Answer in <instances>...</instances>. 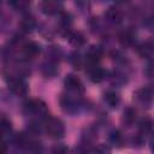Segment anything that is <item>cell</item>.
Returning <instances> with one entry per match:
<instances>
[{
  "mask_svg": "<svg viewBox=\"0 0 154 154\" xmlns=\"http://www.w3.org/2000/svg\"><path fill=\"white\" fill-rule=\"evenodd\" d=\"M138 52L142 57H150L154 53V45L152 42H144L140 46Z\"/></svg>",
  "mask_w": 154,
  "mask_h": 154,
  "instance_id": "cell-20",
  "label": "cell"
},
{
  "mask_svg": "<svg viewBox=\"0 0 154 154\" xmlns=\"http://www.w3.org/2000/svg\"><path fill=\"white\" fill-rule=\"evenodd\" d=\"M8 88L17 96H25L28 94V83L20 76H12L8 79Z\"/></svg>",
  "mask_w": 154,
  "mask_h": 154,
  "instance_id": "cell-4",
  "label": "cell"
},
{
  "mask_svg": "<svg viewBox=\"0 0 154 154\" xmlns=\"http://www.w3.org/2000/svg\"><path fill=\"white\" fill-rule=\"evenodd\" d=\"M138 131L141 137H149L154 136V119L146 117L142 118L138 123Z\"/></svg>",
  "mask_w": 154,
  "mask_h": 154,
  "instance_id": "cell-7",
  "label": "cell"
},
{
  "mask_svg": "<svg viewBox=\"0 0 154 154\" xmlns=\"http://www.w3.org/2000/svg\"><path fill=\"white\" fill-rule=\"evenodd\" d=\"M72 23V17L67 12H60V24L65 28V30H69L70 25Z\"/></svg>",
  "mask_w": 154,
  "mask_h": 154,
  "instance_id": "cell-23",
  "label": "cell"
},
{
  "mask_svg": "<svg viewBox=\"0 0 154 154\" xmlns=\"http://www.w3.org/2000/svg\"><path fill=\"white\" fill-rule=\"evenodd\" d=\"M51 154H71V150L67 146L59 143V144H54L51 148Z\"/></svg>",
  "mask_w": 154,
  "mask_h": 154,
  "instance_id": "cell-22",
  "label": "cell"
},
{
  "mask_svg": "<svg viewBox=\"0 0 154 154\" xmlns=\"http://www.w3.org/2000/svg\"><path fill=\"white\" fill-rule=\"evenodd\" d=\"M61 55H63V52H61L59 46H51V47H48V49H47V57L49 58L48 60L57 63L61 58Z\"/></svg>",
  "mask_w": 154,
  "mask_h": 154,
  "instance_id": "cell-18",
  "label": "cell"
},
{
  "mask_svg": "<svg viewBox=\"0 0 154 154\" xmlns=\"http://www.w3.org/2000/svg\"><path fill=\"white\" fill-rule=\"evenodd\" d=\"M59 103H60L61 109L70 114L77 113L82 106L81 100L76 95H72V94H61L59 99Z\"/></svg>",
  "mask_w": 154,
  "mask_h": 154,
  "instance_id": "cell-1",
  "label": "cell"
},
{
  "mask_svg": "<svg viewBox=\"0 0 154 154\" xmlns=\"http://www.w3.org/2000/svg\"><path fill=\"white\" fill-rule=\"evenodd\" d=\"M25 112L28 114H31L34 117H37V118H45L47 117L48 114V108H47V105L40 100V99H32V100H29L25 106Z\"/></svg>",
  "mask_w": 154,
  "mask_h": 154,
  "instance_id": "cell-2",
  "label": "cell"
},
{
  "mask_svg": "<svg viewBox=\"0 0 154 154\" xmlns=\"http://www.w3.org/2000/svg\"><path fill=\"white\" fill-rule=\"evenodd\" d=\"M41 71H42L43 76H45V77H47V78H52V77L57 76V73H58L57 63H54V61H51V60L46 61V63L42 65V69H41Z\"/></svg>",
  "mask_w": 154,
  "mask_h": 154,
  "instance_id": "cell-15",
  "label": "cell"
},
{
  "mask_svg": "<svg viewBox=\"0 0 154 154\" xmlns=\"http://www.w3.org/2000/svg\"><path fill=\"white\" fill-rule=\"evenodd\" d=\"M93 153L94 154H111V148L105 143H100L93 148Z\"/></svg>",
  "mask_w": 154,
  "mask_h": 154,
  "instance_id": "cell-26",
  "label": "cell"
},
{
  "mask_svg": "<svg viewBox=\"0 0 154 154\" xmlns=\"http://www.w3.org/2000/svg\"><path fill=\"white\" fill-rule=\"evenodd\" d=\"M105 17L108 22H111L113 24H118L123 19V12H122L120 8H118L116 6H111V7L107 8V11L105 13Z\"/></svg>",
  "mask_w": 154,
  "mask_h": 154,
  "instance_id": "cell-13",
  "label": "cell"
},
{
  "mask_svg": "<svg viewBox=\"0 0 154 154\" xmlns=\"http://www.w3.org/2000/svg\"><path fill=\"white\" fill-rule=\"evenodd\" d=\"M63 8L61 2L59 1H54V0H46L43 2H41V11L45 14H55V13H60Z\"/></svg>",
  "mask_w": 154,
  "mask_h": 154,
  "instance_id": "cell-10",
  "label": "cell"
},
{
  "mask_svg": "<svg viewBox=\"0 0 154 154\" xmlns=\"http://www.w3.org/2000/svg\"><path fill=\"white\" fill-rule=\"evenodd\" d=\"M103 100H105V102H106L109 107H112V108L118 107L119 103H120V96H119V94H118L117 91H114V90H108V91H106V93L103 94Z\"/></svg>",
  "mask_w": 154,
  "mask_h": 154,
  "instance_id": "cell-14",
  "label": "cell"
},
{
  "mask_svg": "<svg viewBox=\"0 0 154 154\" xmlns=\"http://www.w3.org/2000/svg\"><path fill=\"white\" fill-rule=\"evenodd\" d=\"M90 152H91V148L89 147L88 142L79 143L75 147V154H90Z\"/></svg>",
  "mask_w": 154,
  "mask_h": 154,
  "instance_id": "cell-24",
  "label": "cell"
},
{
  "mask_svg": "<svg viewBox=\"0 0 154 154\" xmlns=\"http://www.w3.org/2000/svg\"><path fill=\"white\" fill-rule=\"evenodd\" d=\"M136 119V111L132 107H128L124 109L123 113V123H125L126 125H131Z\"/></svg>",
  "mask_w": 154,
  "mask_h": 154,
  "instance_id": "cell-19",
  "label": "cell"
},
{
  "mask_svg": "<svg viewBox=\"0 0 154 154\" xmlns=\"http://www.w3.org/2000/svg\"><path fill=\"white\" fill-rule=\"evenodd\" d=\"M64 85L69 91H71L73 94H79L84 90L82 81L76 75H72V73L66 75L65 79H64Z\"/></svg>",
  "mask_w": 154,
  "mask_h": 154,
  "instance_id": "cell-5",
  "label": "cell"
},
{
  "mask_svg": "<svg viewBox=\"0 0 154 154\" xmlns=\"http://www.w3.org/2000/svg\"><path fill=\"white\" fill-rule=\"evenodd\" d=\"M149 148H150V152H152V154H154V136L150 138V141H149Z\"/></svg>",
  "mask_w": 154,
  "mask_h": 154,
  "instance_id": "cell-30",
  "label": "cell"
},
{
  "mask_svg": "<svg viewBox=\"0 0 154 154\" xmlns=\"http://www.w3.org/2000/svg\"><path fill=\"white\" fill-rule=\"evenodd\" d=\"M1 154H6V142L2 141L1 143Z\"/></svg>",
  "mask_w": 154,
  "mask_h": 154,
  "instance_id": "cell-31",
  "label": "cell"
},
{
  "mask_svg": "<svg viewBox=\"0 0 154 154\" xmlns=\"http://www.w3.org/2000/svg\"><path fill=\"white\" fill-rule=\"evenodd\" d=\"M0 129H1V134H2L4 137H5L6 135H10V134L12 132V124H11V122H10L6 117H2V118H1Z\"/></svg>",
  "mask_w": 154,
  "mask_h": 154,
  "instance_id": "cell-21",
  "label": "cell"
},
{
  "mask_svg": "<svg viewBox=\"0 0 154 154\" xmlns=\"http://www.w3.org/2000/svg\"><path fill=\"white\" fill-rule=\"evenodd\" d=\"M65 37L69 40V42L75 46V47H81L85 43V37L81 31H72V30H66Z\"/></svg>",
  "mask_w": 154,
  "mask_h": 154,
  "instance_id": "cell-12",
  "label": "cell"
},
{
  "mask_svg": "<svg viewBox=\"0 0 154 154\" xmlns=\"http://www.w3.org/2000/svg\"><path fill=\"white\" fill-rule=\"evenodd\" d=\"M109 141H111V143H113V144H116V146L122 144V143H123V137H122L120 131L113 130V131L109 134Z\"/></svg>",
  "mask_w": 154,
  "mask_h": 154,
  "instance_id": "cell-25",
  "label": "cell"
},
{
  "mask_svg": "<svg viewBox=\"0 0 154 154\" xmlns=\"http://www.w3.org/2000/svg\"><path fill=\"white\" fill-rule=\"evenodd\" d=\"M146 75L154 78V60H150L146 66Z\"/></svg>",
  "mask_w": 154,
  "mask_h": 154,
  "instance_id": "cell-29",
  "label": "cell"
},
{
  "mask_svg": "<svg viewBox=\"0 0 154 154\" xmlns=\"http://www.w3.org/2000/svg\"><path fill=\"white\" fill-rule=\"evenodd\" d=\"M119 42L123 46H131L135 42V34L130 29H125L119 34Z\"/></svg>",
  "mask_w": 154,
  "mask_h": 154,
  "instance_id": "cell-16",
  "label": "cell"
},
{
  "mask_svg": "<svg viewBox=\"0 0 154 154\" xmlns=\"http://www.w3.org/2000/svg\"><path fill=\"white\" fill-rule=\"evenodd\" d=\"M154 97V90L149 87H143L134 93V99L141 105H149Z\"/></svg>",
  "mask_w": 154,
  "mask_h": 154,
  "instance_id": "cell-6",
  "label": "cell"
},
{
  "mask_svg": "<svg viewBox=\"0 0 154 154\" xmlns=\"http://www.w3.org/2000/svg\"><path fill=\"white\" fill-rule=\"evenodd\" d=\"M10 5L13 6L16 10H26L30 6V2L25 0H14V1H11Z\"/></svg>",
  "mask_w": 154,
  "mask_h": 154,
  "instance_id": "cell-27",
  "label": "cell"
},
{
  "mask_svg": "<svg viewBox=\"0 0 154 154\" xmlns=\"http://www.w3.org/2000/svg\"><path fill=\"white\" fill-rule=\"evenodd\" d=\"M35 26H36V22H35V19H34L32 16L26 14V16H24L23 19L20 20V28H22V30L25 31V32L32 31V29H34Z\"/></svg>",
  "mask_w": 154,
  "mask_h": 154,
  "instance_id": "cell-17",
  "label": "cell"
},
{
  "mask_svg": "<svg viewBox=\"0 0 154 154\" xmlns=\"http://www.w3.org/2000/svg\"><path fill=\"white\" fill-rule=\"evenodd\" d=\"M45 131L51 138H61L65 134V126L60 119L48 118L45 123Z\"/></svg>",
  "mask_w": 154,
  "mask_h": 154,
  "instance_id": "cell-3",
  "label": "cell"
},
{
  "mask_svg": "<svg viewBox=\"0 0 154 154\" xmlns=\"http://www.w3.org/2000/svg\"><path fill=\"white\" fill-rule=\"evenodd\" d=\"M40 45H37L36 42L29 41L26 43H24L22 46V54L25 59H34L40 54Z\"/></svg>",
  "mask_w": 154,
  "mask_h": 154,
  "instance_id": "cell-9",
  "label": "cell"
},
{
  "mask_svg": "<svg viewBox=\"0 0 154 154\" xmlns=\"http://www.w3.org/2000/svg\"><path fill=\"white\" fill-rule=\"evenodd\" d=\"M88 78L93 83H100L106 78V71L99 65H89L87 69Z\"/></svg>",
  "mask_w": 154,
  "mask_h": 154,
  "instance_id": "cell-8",
  "label": "cell"
},
{
  "mask_svg": "<svg viewBox=\"0 0 154 154\" xmlns=\"http://www.w3.org/2000/svg\"><path fill=\"white\" fill-rule=\"evenodd\" d=\"M102 58V49L99 46H90L85 53V60L89 65H97Z\"/></svg>",
  "mask_w": 154,
  "mask_h": 154,
  "instance_id": "cell-11",
  "label": "cell"
},
{
  "mask_svg": "<svg viewBox=\"0 0 154 154\" xmlns=\"http://www.w3.org/2000/svg\"><path fill=\"white\" fill-rule=\"evenodd\" d=\"M70 61H71V64L76 67V69H78L79 66H81V55L78 54V53H72L71 54V58H70Z\"/></svg>",
  "mask_w": 154,
  "mask_h": 154,
  "instance_id": "cell-28",
  "label": "cell"
}]
</instances>
